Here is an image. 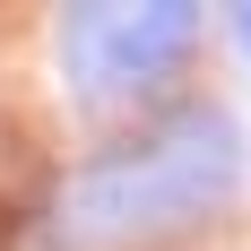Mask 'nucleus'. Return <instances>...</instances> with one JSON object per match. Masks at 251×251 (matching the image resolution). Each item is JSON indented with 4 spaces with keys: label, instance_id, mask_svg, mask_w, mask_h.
I'll list each match as a JSON object with an SVG mask.
<instances>
[{
    "label": "nucleus",
    "instance_id": "nucleus-1",
    "mask_svg": "<svg viewBox=\"0 0 251 251\" xmlns=\"http://www.w3.org/2000/svg\"><path fill=\"white\" fill-rule=\"evenodd\" d=\"M234 191H243V139L226 130V113H182L87 156L52 200V243L61 251L156 243L174 226H200Z\"/></svg>",
    "mask_w": 251,
    "mask_h": 251
},
{
    "label": "nucleus",
    "instance_id": "nucleus-2",
    "mask_svg": "<svg viewBox=\"0 0 251 251\" xmlns=\"http://www.w3.org/2000/svg\"><path fill=\"white\" fill-rule=\"evenodd\" d=\"M200 9L191 0H87V9H61V70H70V96L87 113H113V104L156 96L165 78L182 70V52L200 35Z\"/></svg>",
    "mask_w": 251,
    "mask_h": 251
},
{
    "label": "nucleus",
    "instance_id": "nucleus-3",
    "mask_svg": "<svg viewBox=\"0 0 251 251\" xmlns=\"http://www.w3.org/2000/svg\"><path fill=\"white\" fill-rule=\"evenodd\" d=\"M226 26H234V44H251V9H226Z\"/></svg>",
    "mask_w": 251,
    "mask_h": 251
}]
</instances>
